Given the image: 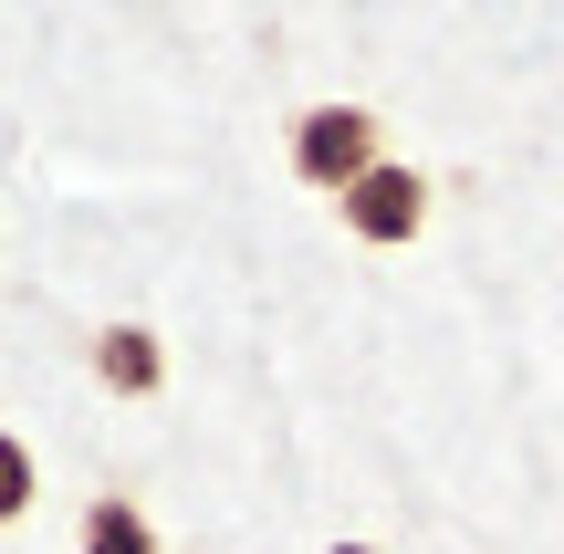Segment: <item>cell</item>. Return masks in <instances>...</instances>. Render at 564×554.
<instances>
[{
    "label": "cell",
    "mask_w": 564,
    "mask_h": 554,
    "mask_svg": "<svg viewBox=\"0 0 564 554\" xmlns=\"http://www.w3.org/2000/svg\"><path fill=\"white\" fill-rule=\"evenodd\" d=\"M32 502H42V460H32L21 430H0V523H21Z\"/></svg>",
    "instance_id": "5b68a950"
},
{
    "label": "cell",
    "mask_w": 564,
    "mask_h": 554,
    "mask_svg": "<svg viewBox=\"0 0 564 554\" xmlns=\"http://www.w3.org/2000/svg\"><path fill=\"white\" fill-rule=\"evenodd\" d=\"M335 220L356 230L366 251H408V241L429 230V167H408V157H377V167H366V178L335 199Z\"/></svg>",
    "instance_id": "7a4b0ae2"
},
{
    "label": "cell",
    "mask_w": 564,
    "mask_h": 554,
    "mask_svg": "<svg viewBox=\"0 0 564 554\" xmlns=\"http://www.w3.org/2000/svg\"><path fill=\"white\" fill-rule=\"evenodd\" d=\"M74 554H158V523H147V502H137V492H95V502H84Z\"/></svg>",
    "instance_id": "277c9868"
},
{
    "label": "cell",
    "mask_w": 564,
    "mask_h": 554,
    "mask_svg": "<svg viewBox=\"0 0 564 554\" xmlns=\"http://www.w3.org/2000/svg\"><path fill=\"white\" fill-rule=\"evenodd\" d=\"M324 554H377V544H324Z\"/></svg>",
    "instance_id": "8992f818"
},
{
    "label": "cell",
    "mask_w": 564,
    "mask_h": 554,
    "mask_svg": "<svg viewBox=\"0 0 564 554\" xmlns=\"http://www.w3.org/2000/svg\"><path fill=\"white\" fill-rule=\"evenodd\" d=\"M282 157H293L303 188H324V199H345V188L366 178V167L387 157V126L366 116V105H303L293 137H282Z\"/></svg>",
    "instance_id": "6da1fadb"
},
{
    "label": "cell",
    "mask_w": 564,
    "mask_h": 554,
    "mask_svg": "<svg viewBox=\"0 0 564 554\" xmlns=\"http://www.w3.org/2000/svg\"><path fill=\"white\" fill-rule=\"evenodd\" d=\"M84 367H95V388H116V398H158L167 388V346L147 325H95Z\"/></svg>",
    "instance_id": "3957f363"
}]
</instances>
